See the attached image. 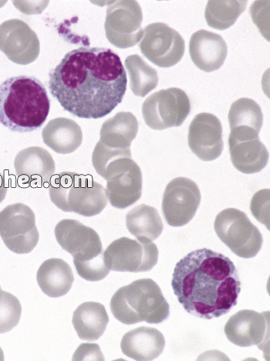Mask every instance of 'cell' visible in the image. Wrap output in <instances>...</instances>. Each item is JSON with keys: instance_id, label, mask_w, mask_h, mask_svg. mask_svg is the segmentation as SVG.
Returning <instances> with one entry per match:
<instances>
[{"instance_id": "5", "label": "cell", "mask_w": 270, "mask_h": 361, "mask_svg": "<svg viewBox=\"0 0 270 361\" xmlns=\"http://www.w3.org/2000/svg\"><path fill=\"white\" fill-rule=\"evenodd\" d=\"M51 202L65 212H73L87 218L98 215L108 204L107 192L91 176L63 172L49 183Z\"/></svg>"}, {"instance_id": "16", "label": "cell", "mask_w": 270, "mask_h": 361, "mask_svg": "<svg viewBox=\"0 0 270 361\" xmlns=\"http://www.w3.org/2000/svg\"><path fill=\"white\" fill-rule=\"evenodd\" d=\"M54 233L58 244L73 256L74 261H90L104 253L97 232L80 221L62 220L56 226Z\"/></svg>"}, {"instance_id": "28", "label": "cell", "mask_w": 270, "mask_h": 361, "mask_svg": "<svg viewBox=\"0 0 270 361\" xmlns=\"http://www.w3.org/2000/svg\"><path fill=\"white\" fill-rule=\"evenodd\" d=\"M230 130L236 128H252L259 133L264 123V115L258 104L250 99L242 98L233 103L229 112Z\"/></svg>"}, {"instance_id": "1", "label": "cell", "mask_w": 270, "mask_h": 361, "mask_svg": "<svg viewBox=\"0 0 270 361\" xmlns=\"http://www.w3.org/2000/svg\"><path fill=\"white\" fill-rule=\"evenodd\" d=\"M128 78L122 60L104 47L68 52L49 73V87L61 107L77 118L99 119L122 103Z\"/></svg>"}, {"instance_id": "10", "label": "cell", "mask_w": 270, "mask_h": 361, "mask_svg": "<svg viewBox=\"0 0 270 361\" xmlns=\"http://www.w3.org/2000/svg\"><path fill=\"white\" fill-rule=\"evenodd\" d=\"M143 14L137 1H114L108 4L105 23L108 42L120 49L133 47L144 35Z\"/></svg>"}, {"instance_id": "29", "label": "cell", "mask_w": 270, "mask_h": 361, "mask_svg": "<svg viewBox=\"0 0 270 361\" xmlns=\"http://www.w3.org/2000/svg\"><path fill=\"white\" fill-rule=\"evenodd\" d=\"M22 307L13 294L4 292L0 300V334L10 332L20 322Z\"/></svg>"}, {"instance_id": "11", "label": "cell", "mask_w": 270, "mask_h": 361, "mask_svg": "<svg viewBox=\"0 0 270 361\" xmlns=\"http://www.w3.org/2000/svg\"><path fill=\"white\" fill-rule=\"evenodd\" d=\"M139 44L141 52L160 68L176 66L185 54L184 39L176 30L163 23L149 24Z\"/></svg>"}, {"instance_id": "22", "label": "cell", "mask_w": 270, "mask_h": 361, "mask_svg": "<svg viewBox=\"0 0 270 361\" xmlns=\"http://www.w3.org/2000/svg\"><path fill=\"white\" fill-rule=\"evenodd\" d=\"M42 137L46 145L57 154H69L81 147L83 133L74 120L57 118L44 127Z\"/></svg>"}, {"instance_id": "4", "label": "cell", "mask_w": 270, "mask_h": 361, "mask_svg": "<svg viewBox=\"0 0 270 361\" xmlns=\"http://www.w3.org/2000/svg\"><path fill=\"white\" fill-rule=\"evenodd\" d=\"M110 307L115 319L125 325L158 324L169 316V304L160 287L150 279H139L119 288Z\"/></svg>"}, {"instance_id": "12", "label": "cell", "mask_w": 270, "mask_h": 361, "mask_svg": "<svg viewBox=\"0 0 270 361\" xmlns=\"http://www.w3.org/2000/svg\"><path fill=\"white\" fill-rule=\"evenodd\" d=\"M158 250L153 243L123 237L114 240L104 252L109 270L122 272H144L152 270L158 260Z\"/></svg>"}, {"instance_id": "9", "label": "cell", "mask_w": 270, "mask_h": 361, "mask_svg": "<svg viewBox=\"0 0 270 361\" xmlns=\"http://www.w3.org/2000/svg\"><path fill=\"white\" fill-rule=\"evenodd\" d=\"M107 180V196L111 205L124 209L136 203L142 194V173L131 157L118 158L100 174Z\"/></svg>"}, {"instance_id": "6", "label": "cell", "mask_w": 270, "mask_h": 361, "mask_svg": "<svg viewBox=\"0 0 270 361\" xmlns=\"http://www.w3.org/2000/svg\"><path fill=\"white\" fill-rule=\"evenodd\" d=\"M217 235L230 250L243 259H252L263 245V236L243 212L227 208L216 218Z\"/></svg>"}, {"instance_id": "26", "label": "cell", "mask_w": 270, "mask_h": 361, "mask_svg": "<svg viewBox=\"0 0 270 361\" xmlns=\"http://www.w3.org/2000/svg\"><path fill=\"white\" fill-rule=\"evenodd\" d=\"M124 64L129 72L130 87L134 95L144 98L158 86V76L156 70L149 66L139 55L129 56Z\"/></svg>"}, {"instance_id": "30", "label": "cell", "mask_w": 270, "mask_h": 361, "mask_svg": "<svg viewBox=\"0 0 270 361\" xmlns=\"http://www.w3.org/2000/svg\"><path fill=\"white\" fill-rule=\"evenodd\" d=\"M74 264L78 275L89 282H98L107 277L110 272L105 262L104 253L90 261H74Z\"/></svg>"}, {"instance_id": "19", "label": "cell", "mask_w": 270, "mask_h": 361, "mask_svg": "<svg viewBox=\"0 0 270 361\" xmlns=\"http://www.w3.org/2000/svg\"><path fill=\"white\" fill-rule=\"evenodd\" d=\"M14 167L19 179L34 188H43L50 183L55 173V163L50 152L39 147L19 152Z\"/></svg>"}, {"instance_id": "32", "label": "cell", "mask_w": 270, "mask_h": 361, "mask_svg": "<svg viewBox=\"0 0 270 361\" xmlns=\"http://www.w3.org/2000/svg\"><path fill=\"white\" fill-rule=\"evenodd\" d=\"M74 360H104L100 347L98 344L83 343L77 348L73 357Z\"/></svg>"}, {"instance_id": "31", "label": "cell", "mask_w": 270, "mask_h": 361, "mask_svg": "<svg viewBox=\"0 0 270 361\" xmlns=\"http://www.w3.org/2000/svg\"><path fill=\"white\" fill-rule=\"evenodd\" d=\"M250 210L257 220L269 229V190H262L251 200Z\"/></svg>"}, {"instance_id": "8", "label": "cell", "mask_w": 270, "mask_h": 361, "mask_svg": "<svg viewBox=\"0 0 270 361\" xmlns=\"http://www.w3.org/2000/svg\"><path fill=\"white\" fill-rule=\"evenodd\" d=\"M0 237L8 250L15 254L33 251L39 239L34 212L20 203L5 207L0 212Z\"/></svg>"}, {"instance_id": "34", "label": "cell", "mask_w": 270, "mask_h": 361, "mask_svg": "<svg viewBox=\"0 0 270 361\" xmlns=\"http://www.w3.org/2000/svg\"><path fill=\"white\" fill-rule=\"evenodd\" d=\"M4 360V352H3L2 349L0 348V360Z\"/></svg>"}, {"instance_id": "23", "label": "cell", "mask_w": 270, "mask_h": 361, "mask_svg": "<svg viewBox=\"0 0 270 361\" xmlns=\"http://www.w3.org/2000/svg\"><path fill=\"white\" fill-rule=\"evenodd\" d=\"M37 283L44 294L51 298H59L70 290L75 276L69 264L60 259H50L39 268Z\"/></svg>"}, {"instance_id": "7", "label": "cell", "mask_w": 270, "mask_h": 361, "mask_svg": "<svg viewBox=\"0 0 270 361\" xmlns=\"http://www.w3.org/2000/svg\"><path fill=\"white\" fill-rule=\"evenodd\" d=\"M191 103L184 91L171 87L157 92L143 103L142 116L154 130L179 127L190 114Z\"/></svg>"}, {"instance_id": "3", "label": "cell", "mask_w": 270, "mask_h": 361, "mask_svg": "<svg viewBox=\"0 0 270 361\" xmlns=\"http://www.w3.org/2000/svg\"><path fill=\"white\" fill-rule=\"evenodd\" d=\"M50 109L46 87L35 77H13L0 85V123L12 132L38 130L45 123Z\"/></svg>"}, {"instance_id": "20", "label": "cell", "mask_w": 270, "mask_h": 361, "mask_svg": "<svg viewBox=\"0 0 270 361\" xmlns=\"http://www.w3.org/2000/svg\"><path fill=\"white\" fill-rule=\"evenodd\" d=\"M189 54L198 68L205 72H212L224 66L228 47L224 39L219 35L200 30L191 37Z\"/></svg>"}, {"instance_id": "35", "label": "cell", "mask_w": 270, "mask_h": 361, "mask_svg": "<svg viewBox=\"0 0 270 361\" xmlns=\"http://www.w3.org/2000/svg\"><path fill=\"white\" fill-rule=\"evenodd\" d=\"M4 292V291L2 290L1 286H0V300H1V298H2Z\"/></svg>"}, {"instance_id": "15", "label": "cell", "mask_w": 270, "mask_h": 361, "mask_svg": "<svg viewBox=\"0 0 270 361\" xmlns=\"http://www.w3.org/2000/svg\"><path fill=\"white\" fill-rule=\"evenodd\" d=\"M230 159L237 171L253 174L263 171L269 161V152L251 128H236L229 137Z\"/></svg>"}, {"instance_id": "2", "label": "cell", "mask_w": 270, "mask_h": 361, "mask_svg": "<svg viewBox=\"0 0 270 361\" xmlns=\"http://www.w3.org/2000/svg\"><path fill=\"white\" fill-rule=\"evenodd\" d=\"M172 287L188 314L204 319L227 314L241 293L233 262L209 248L190 252L176 264Z\"/></svg>"}, {"instance_id": "24", "label": "cell", "mask_w": 270, "mask_h": 361, "mask_svg": "<svg viewBox=\"0 0 270 361\" xmlns=\"http://www.w3.org/2000/svg\"><path fill=\"white\" fill-rule=\"evenodd\" d=\"M109 317L104 305L95 302H84L74 312L72 324L79 338L95 341L104 334Z\"/></svg>"}, {"instance_id": "17", "label": "cell", "mask_w": 270, "mask_h": 361, "mask_svg": "<svg viewBox=\"0 0 270 361\" xmlns=\"http://www.w3.org/2000/svg\"><path fill=\"white\" fill-rule=\"evenodd\" d=\"M228 340L241 348L258 347L266 350L269 340V312L244 310L228 320L225 326Z\"/></svg>"}, {"instance_id": "13", "label": "cell", "mask_w": 270, "mask_h": 361, "mask_svg": "<svg viewBox=\"0 0 270 361\" xmlns=\"http://www.w3.org/2000/svg\"><path fill=\"white\" fill-rule=\"evenodd\" d=\"M201 203L197 184L186 178L173 179L167 185L162 200L165 219L172 227H182L194 218Z\"/></svg>"}, {"instance_id": "18", "label": "cell", "mask_w": 270, "mask_h": 361, "mask_svg": "<svg viewBox=\"0 0 270 361\" xmlns=\"http://www.w3.org/2000/svg\"><path fill=\"white\" fill-rule=\"evenodd\" d=\"M188 146L202 161H212L224 150L222 126L220 120L210 114L197 115L188 128Z\"/></svg>"}, {"instance_id": "25", "label": "cell", "mask_w": 270, "mask_h": 361, "mask_svg": "<svg viewBox=\"0 0 270 361\" xmlns=\"http://www.w3.org/2000/svg\"><path fill=\"white\" fill-rule=\"evenodd\" d=\"M130 233L143 243H153L161 235L163 221L156 208L146 204L135 207L126 215Z\"/></svg>"}, {"instance_id": "14", "label": "cell", "mask_w": 270, "mask_h": 361, "mask_svg": "<svg viewBox=\"0 0 270 361\" xmlns=\"http://www.w3.org/2000/svg\"><path fill=\"white\" fill-rule=\"evenodd\" d=\"M0 51L12 62L28 66L39 57L41 43L27 23L13 19L0 25Z\"/></svg>"}, {"instance_id": "33", "label": "cell", "mask_w": 270, "mask_h": 361, "mask_svg": "<svg viewBox=\"0 0 270 361\" xmlns=\"http://www.w3.org/2000/svg\"><path fill=\"white\" fill-rule=\"evenodd\" d=\"M8 188L6 184L4 176L0 173V204H1L6 198Z\"/></svg>"}, {"instance_id": "21", "label": "cell", "mask_w": 270, "mask_h": 361, "mask_svg": "<svg viewBox=\"0 0 270 361\" xmlns=\"http://www.w3.org/2000/svg\"><path fill=\"white\" fill-rule=\"evenodd\" d=\"M165 340L157 329L141 326L124 334L121 343L123 354L135 360H153L164 350Z\"/></svg>"}, {"instance_id": "27", "label": "cell", "mask_w": 270, "mask_h": 361, "mask_svg": "<svg viewBox=\"0 0 270 361\" xmlns=\"http://www.w3.org/2000/svg\"><path fill=\"white\" fill-rule=\"evenodd\" d=\"M248 1H213L206 6L205 18L208 25L216 30H224L234 25L237 19L245 11Z\"/></svg>"}]
</instances>
